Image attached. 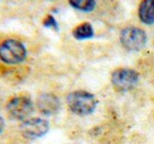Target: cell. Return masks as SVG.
<instances>
[{"label": "cell", "mask_w": 154, "mask_h": 144, "mask_svg": "<svg viewBox=\"0 0 154 144\" xmlns=\"http://www.w3.org/2000/svg\"><path fill=\"white\" fill-rule=\"evenodd\" d=\"M50 129V125L48 121L40 118H32L29 120H24L20 125V131L26 138L36 139L41 138L47 135Z\"/></svg>", "instance_id": "obj_6"}, {"label": "cell", "mask_w": 154, "mask_h": 144, "mask_svg": "<svg viewBox=\"0 0 154 144\" xmlns=\"http://www.w3.org/2000/svg\"><path fill=\"white\" fill-rule=\"evenodd\" d=\"M139 75L136 71L129 68H120L112 73L111 82L118 91H129L137 85Z\"/></svg>", "instance_id": "obj_4"}, {"label": "cell", "mask_w": 154, "mask_h": 144, "mask_svg": "<svg viewBox=\"0 0 154 144\" xmlns=\"http://www.w3.org/2000/svg\"><path fill=\"white\" fill-rule=\"evenodd\" d=\"M26 57V49L22 43L16 39H7L0 45V59L5 64L16 65Z\"/></svg>", "instance_id": "obj_2"}, {"label": "cell", "mask_w": 154, "mask_h": 144, "mask_svg": "<svg viewBox=\"0 0 154 144\" xmlns=\"http://www.w3.org/2000/svg\"><path fill=\"white\" fill-rule=\"evenodd\" d=\"M73 36L78 40L92 38L94 36V30L90 22H84V24L77 26L73 30Z\"/></svg>", "instance_id": "obj_9"}, {"label": "cell", "mask_w": 154, "mask_h": 144, "mask_svg": "<svg viewBox=\"0 0 154 144\" xmlns=\"http://www.w3.org/2000/svg\"><path fill=\"white\" fill-rule=\"evenodd\" d=\"M69 3L82 12H92L96 7L95 0H69Z\"/></svg>", "instance_id": "obj_10"}, {"label": "cell", "mask_w": 154, "mask_h": 144, "mask_svg": "<svg viewBox=\"0 0 154 144\" xmlns=\"http://www.w3.org/2000/svg\"><path fill=\"white\" fill-rule=\"evenodd\" d=\"M120 43L128 51H140L147 43V34L143 30L136 27H128L120 33Z\"/></svg>", "instance_id": "obj_3"}, {"label": "cell", "mask_w": 154, "mask_h": 144, "mask_svg": "<svg viewBox=\"0 0 154 144\" xmlns=\"http://www.w3.org/2000/svg\"><path fill=\"white\" fill-rule=\"evenodd\" d=\"M3 128H5V120L2 119V117H0V133H2Z\"/></svg>", "instance_id": "obj_12"}, {"label": "cell", "mask_w": 154, "mask_h": 144, "mask_svg": "<svg viewBox=\"0 0 154 144\" xmlns=\"http://www.w3.org/2000/svg\"><path fill=\"white\" fill-rule=\"evenodd\" d=\"M70 110L78 116H88L94 112L97 106V100L94 94L85 90L73 91L66 98Z\"/></svg>", "instance_id": "obj_1"}, {"label": "cell", "mask_w": 154, "mask_h": 144, "mask_svg": "<svg viewBox=\"0 0 154 144\" xmlns=\"http://www.w3.org/2000/svg\"><path fill=\"white\" fill-rule=\"evenodd\" d=\"M138 16L145 24H154V0H143L138 8Z\"/></svg>", "instance_id": "obj_8"}, {"label": "cell", "mask_w": 154, "mask_h": 144, "mask_svg": "<svg viewBox=\"0 0 154 144\" xmlns=\"http://www.w3.org/2000/svg\"><path fill=\"white\" fill-rule=\"evenodd\" d=\"M9 114L15 120H26L34 110L33 102L28 97H16L10 100L7 105Z\"/></svg>", "instance_id": "obj_5"}, {"label": "cell", "mask_w": 154, "mask_h": 144, "mask_svg": "<svg viewBox=\"0 0 154 144\" xmlns=\"http://www.w3.org/2000/svg\"><path fill=\"white\" fill-rule=\"evenodd\" d=\"M39 111L45 116H53L60 109V102L56 95L52 93H42L37 99Z\"/></svg>", "instance_id": "obj_7"}, {"label": "cell", "mask_w": 154, "mask_h": 144, "mask_svg": "<svg viewBox=\"0 0 154 144\" xmlns=\"http://www.w3.org/2000/svg\"><path fill=\"white\" fill-rule=\"evenodd\" d=\"M42 24H43V26H45V28L52 29V30H54V31L59 30V27H58L57 21H56V19L52 15H48L47 17L43 19Z\"/></svg>", "instance_id": "obj_11"}]
</instances>
